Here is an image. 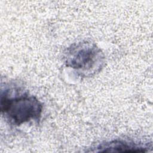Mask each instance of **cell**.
<instances>
[{
	"mask_svg": "<svg viewBox=\"0 0 153 153\" xmlns=\"http://www.w3.org/2000/svg\"><path fill=\"white\" fill-rule=\"evenodd\" d=\"M65 63L81 76H88L100 71L105 56L97 45L90 42H79L71 45L66 50Z\"/></svg>",
	"mask_w": 153,
	"mask_h": 153,
	"instance_id": "cell-1",
	"label": "cell"
},
{
	"mask_svg": "<svg viewBox=\"0 0 153 153\" xmlns=\"http://www.w3.org/2000/svg\"><path fill=\"white\" fill-rule=\"evenodd\" d=\"M1 110L10 123L19 126L30 120H39L42 105L33 96L24 93L9 96L5 93L1 96Z\"/></svg>",
	"mask_w": 153,
	"mask_h": 153,
	"instance_id": "cell-2",
	"label": "cell"
},
{
	"mask_svg": "<svg viewBox=\"0 0 153 153\" xmlns=\"http://www.w3.org/2000/svg\"><path fill=\"white\" fill-rule=\"evenodd\" d=\"M147 148L135 143L123 140H113L102 144L97 148L99 152H144L147 151Z\"/></svg>",
	"mask_w": 153,
	"mask_h": 153,
	"instance_id": "cell-3",
	"label": "cell"
}]
</instances>
